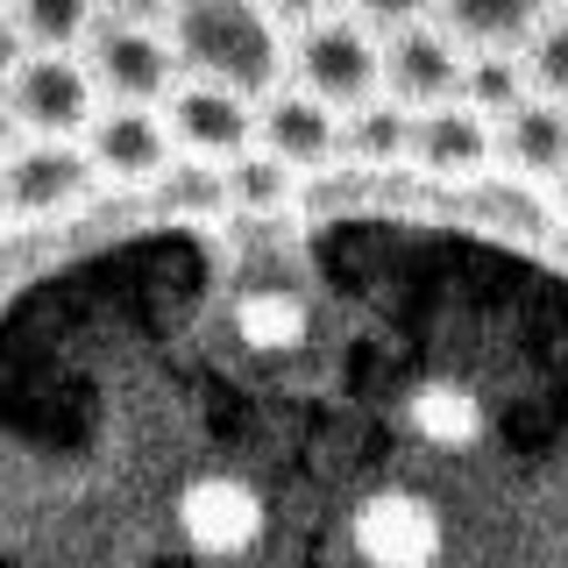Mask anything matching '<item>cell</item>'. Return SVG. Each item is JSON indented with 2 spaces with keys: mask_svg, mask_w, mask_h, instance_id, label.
I'll use <instances>...</instances> for the list:
<instances>
[{
  "mask_svg": "<svg viewBox=\"0 0 568 568\" xmlns=\"http://www.w3.org/2000/svg\"><path fill=\"white\" fill-rule=\"evenodd\" d=\"M171 43L192 85H221V93H284L277 71L292 64L277 8H242V0H206V8H171Z\"/></svg>",
  "mask_w": 568,
  "mask_h": 568,
  "instance_id": "obj_1",
  "label": "cell"
},
{
  "mask_svg": "<svg viewBox=\"0 0 568 568\" xmlns=\"http://www.w3.org/2000/svg\"><path fill=\"white\" fill-rule=\"evenodd\" d=\"M284 43H292V71L313 100H327L334 114H355V106L377 100L384 85V43L369 36L363 14H277Z\"/></svg>",
  "mask_w": 568,
  "mask_h": 568,
  "instance_id": "obj_2",
  "label": "cell"
},
{
  "mask_svg": "<svg viewBox=\"0 0 568 568\" xmlns=\"http://www.w3.org/2000/svg\"><path fill=\"white\" fill-rule=\"evenodd\" d=\"M171 14H142V8H114L100 14L93 43H85V71L106 93V106H156L178 79V43H171Z\"/></svg>",
  "mask_w": 568,
  "mask_h": 568,
  "instance_id": "obj_3",
  "label": "cell"
},
{
  "mask_svg": "<svg viewBox=\"0 0 568 568\" xmlns=\"http://www.w3.org/2000/svg\"><path fill=\"white\" fill-rule=\"evenodd\" d=\"M100 121V85L85 58L8 64V142H79Z\"/></svg>",
  "mask_w": 568,
  "mask_h": 568,
  "instance_id": "obj_4",
  "label": "cell"
},
{
  "mask_svg": "<svg viewBox=\"0 0 568 568\" xmlns=\"http://www.w3.org/2000/svg\"><path fill=\"white\" fill-rule=\"evenodd\" d=\"M100 185L85 142H8V164H0V200H8L14 227L36 221H64L71 206H85V192Z\"/></svg>",
  "mask_w": 568,
  "mask_h": 568,
  "instance_id": "obj_5",
  "label": "cell"
},
{
  "mask_svg": "<svg viewBox=\"0 0 568 568\" xmlns=\"http://www.w3.org/2000/svg\"><path fill=\"white\" fill-rule=\"evenodd\" d=\"M462 79H469V58L448 43V29L434 14H405L384 36V100L413 106V114H434V106L462 100Z\"/></svg>",
  "mask_w": 568,
  "mask_h": 568,
  "instance_id": "obj_6",
  "label": "cell"
},
{
  "mask_svg": "<svg viewBox=\"0 0 568 568\" xmlns=\"http://www.w3.org/2000/svg\"><path fill=\"white\" fill-rule=\"evenodd\" d=\"M256 150H271L277 164H292L298 178H320V171L342 164V114H334L327 100H313L306 85H284L256 114Z\"/></svg>",
  "mask_w": 568,
  "mask_h": 568,
  "instance_id": "obj_7",
  "label": "cell"
},
{
  "mask_svg": "<svg viewBox=\"0 0 568 568\" xmlns=\"http://www.w3.org/2000/svg\"><path fill=\"white\" fill-rule=\"evenodd\" d=\"M85 156H93L100 178L114 185H142L150 192L178 156H171V121L156 106H100L93 135H85Z\"/></svg>",
  "mask_w": 568,
  "mask_h": 568,
  "instance_id": "obj_8",
  "label": "cell"
},
{
  "mask_svg": "<svg viewBox=\"0 0 568 568\" xmlns=\"http://www.w3.org/2000/svg\"><path fill=\"white\" fill-rule=\"evenodd\" d=\"M164 121H171V142H185V156H200V164H235V156L256 150L248 100L221 93V85H178Z\"/></svg>",
  "mask_w": 568,
  "mask_h": 568,
  "instance_id": "obj_9",
  "label": "cell"
},
{
  "mask_svg": "<svg viewBox=\"0 0 568 568\" xmlns=\"http://www.w3.org/2000/svg\"><path fill=\"white\" fill-rule=\"evenodd\" d=\"M497 164H505V178H519V185H561L568 178V106L540 100L532 93L519 114L497 121Z\"/></svg>",
  "mask_w": 568,
  "mask_h": 568,
  "instance_id": "obj_10",
  "label": "cell"
},
{
  "mask_svg": "<svg viewBox=\"0 0 568 568\" xmlns=\"http://www.w3.org/2000/svg\"><path fill=\"white\" fill-rule=\"evenodd\" d=\"M497 156V129L476 106H434V114H419L413 129V164L426 178H476L484 185V164Z\"/></svg>",
  "mask_w": 568,
  "mask_h": 568,
  "instance_id": "obj_11",
  "label": "cell"
},
{
  "mask_svg": "<svg viewBox=\"0 0 568 568\" xmlns=\"http://www.w3.org/2000/svg\"><path fill=\"white\" fill-rule=\"evenodd\" d=\"M150 213L171 227H227L235 192H227V164H200V156H178V164L150 185Z\"/></svg>",
  "mask_w": 568,
  "mask_h": 568,
  "instance_id": "obj_12",
  "label": "cell"
},
{
  "mask_svg": "<svg viewBox=\"0 0 568 568\" xmlns=\"http://www.w3.org/2000/svg\"><path fill=\"white\" fill-rule=\"evenodd\" d=\"M413 129H419V114L398 106V100L355 106V114H342V164L363 171V178H384V171L413 164Z\"/></svg>",
  "mask_w": 568,
  "mask_h": 568,
  "instance_id": "obj_13",
  "label": "cell"
},
{
  "mask_svg": "<svg viewBox=\"0 0 568 568\" xmlns=\"http://www.w3.org/2000/svg\"><path fill=\"white\" fill-rule=\"evenodd\" d=\"M526 58H469V79H462V106H476L484 121H505L532 100L526 93Z\"/></svg>",
  "mask_w": 568,
  "mask_h": 568,
  "instance_id": "obj_14",
  "label": "cell"
},
{
  "mask_svg": "<svg viewBox=\"0 0 568 568\" xmlns=\"http://www.w3.org/2000/svg\"><path fill=\"white\" fill-rule=\"evenodd\" d=\"M526 79L540 100L568 106V14H540V29L526 43Z\"/></svg>",
  "mask_w": 568,
  "mask_h": 568,
  "instance_id": "obj_15",
  "label": "cell"
},
{
  "mask_svg": "<svg viewBox=\"0 0 568 568\" xmlns=\"http://www.w3.org/2000/svg\"><path fill=\"white\" fill-rule=\"evenodd\" d=\"M555 206H561V213H568V178H561V185H555Z\"/></svg>",
  "mask_w": 568,
  "mask_h": 568,
  "instance_id": "obj_16",
  "label": "cell"
}]
</instances>
